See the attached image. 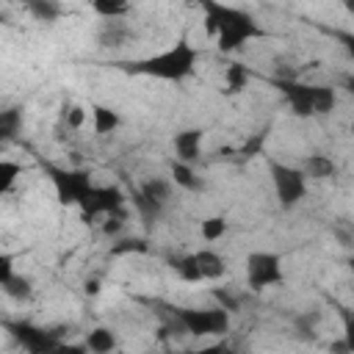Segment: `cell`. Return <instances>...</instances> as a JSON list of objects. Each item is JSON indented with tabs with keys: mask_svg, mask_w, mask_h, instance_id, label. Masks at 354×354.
<instances>
[{
	"mask_svg": "<svg viewBox=\"0 0 354 354\" xmlns=\"http://www.w3.org/2000/svg\"><path fill=\"white\" fill-rule=\"evenodd\" d=\"M199 6L205 8V28L216 39L221 53H235L246 41L263 36L257 19L243 8L224 6L218 0H199Z\"/></svg>",
	"mask_w": 354,
	"mask_h": 354,
	"instance_id": "6da1fadb",
	"label": "cell"
},
{
	"mask_svg": "<svg viewBox=\"0 0 354 354\" xmlns=\"http://www.w3.org/2000/svg\"><path fill=\"white\" fill-rule=\"evenodd\" d=\"M196 47L188 41V39H177L171 47L160 50V53H152L147 58H136V61H122L116 64L119 69L130 72V75H144V77H155V80H185L194 75L196 69Z\"/></svg>",
	"mask_w": 354,
	"mask_h": 354,
	"instance_id": "7a4b0ae2",
	"label": "cell"
},
{
	"mask_svg": "<svg viewBox=\"0 0 354 354\" xmlns=\"http://www.w3.org/2000/svg\"><path fill=\"white\" fill-rule=\"evenodd\" d=\"M277 86H279L282 97L288 100L290 111L301 119L315 116V113H329L337 102L335 88H326V86H307L299 80H277Z\"/></svg>",
	"mask_w": 354,
	"mask_h": 354,
	"instance_id": "3957f363",
	"label": "cell"
},
{
	"mask_svg": "<svg viewBox=\"0 0 354 354\" xmlns=\"http://www.w3.org/2000/svg\"><path fill=\"white\" fill-rule=\"evenodd\" d=\"M174 321L180 324L183 332L194 337H207V335H224L230 329V310L227 307H177Z\"/></svg>",
	"mask_w": 354,
	"mask_h": 354,
	"instance_id": "277c9868",
	"label": "cell"
},
{
	"mask_svg": "<svg viewBox=\"0 0 354 354\" xmlns=\"http://www.w3.org/2000/svg\"><path fill=\"white\" fill-rule=\"evenodd\" d=\"M44 174L50 177L55 196L61 205H80L86 199V194L91 191V174L86 169H64V166H44Z\"/></svg>",
	"mask_w": 354,
	"mask_h": 354,
	"instance_id": "5b68a950",
	"label": "cell"
},
{
	"mask_svg": "<svg viewBox=\"0 0 354 354\" xmlns=\"http://www.w3.org/2000/svg\"><path fill=\"white\" fill-rule=\"evenodd\" d=\"M268 171H271V183H274V191H277V199L282 207H293L304 199L307 194V177L301 169L296 166H285L279 160H271L268 163Z\"/></svg>",
	"mask_w": 354,
	"mask_h": 354,
	"instance_id": "8992f818",
	"label": "cell"
},
{
	"mask_svg": "<svg viewBox=\"0 0 354 354\" xmlns=\"http://www.w3.org/2000/svg\"><path fill=\"white\" fill-rule=\"evenodd\" d=\"M124 194L119 185H91V191L86 194V199L77 205L80 207V218L83 221H94L97 216H108V213H119L124 210Z\"/></svg>",
	"mask_w": 354,
	"mask_h": 354,
	"instance_id": "52a82bcc",
	"label": "cell"
},
{
	"mask_svg": "<svg viewBox=\"0 0 354 354\" xmlns=\"http://www.w3.org/2000/svg\"><path fill=\"white\" fill-rule=\"evenodd\" d=\"M246 282L252 290H266L282 282V257L274 252H252L246 257Z\"/></svg>",
	"mask_w": 354,
	"mask_h": 354,
	"instance_id": "ba28073f",
	"label": "cell"
},
{
	"mask_svg": "<svg viewBox=\"0 0 354 354\" xmlns=\"http://www.w3.org/2000/svg\"><path fill=\"white\" fill-rule=\"evenodd\" d=\"M6 329H8L11 337H14L25 351H30V354H44V351H58V348H61V340H58L53 332L41 329V326H33V324H28V321H8Z\"/></svg>",
	"mask_w": 354,
	"mask_h": 354,
	"instance_id": "9c48e42d",
	"label": "cell"
},
{
	"mask_svg": "<svg viewBox=\"0 0 354 354\" xmlns=\"http://www.w3.org/2000/svg\"><path fill=\"white\" fill-rule=\"evenodd\" d=\"M130 39H133V28L122 19H102L97 28V44L102 50H119L130 44Z\"/></svg>",
	"mask_w": 354,
	"mask_h": 354,
	"instance_id": "30bf717a",
	"label": "cell"
},
{
	"mask_svg": "<svg viewBox=\"0 0 354 354\" xmlns=\"http://www.w3.org/2000/svg\"><path fill=\"white\" fill-rule=\"evenodd\" d=\"M202 138H205V130L202 127H188V130H180L174 136V152H177V160L183 163H196L199 155H202Z\"/></svg>",
	"mask_w": 354,
	"mask_h": 354,
	"instance_id": "8fae6325",
	"label": "cell"
},
{
	"mask_svg": "<svg viewBox=\"0 0 354 354\" xmlns=\"http://www.w3.org/2000/svg\"><path fill=\"white\" fill-rule=\"evenodd\" d=\"M194 260H196V266H199L202 279H218V277L227 274V257L218 254V252H213V249H199V252H194Z\"/></svg>",
	"mask_w": 354,
	"mask_h": 354,
	"instance_id": "7c38bea8",
	"label": "cell"
},
{
	"mask_svg": "<svg viewBox=\"0 0 354 354\" xmlns=\"http://www.w3.org/2000/svg\"><path fill=\"white\" fill-rule=\"evenodd\" d=\"M301 171H304V177H313V180H329L337 174V163L326 155H307Z\"/></svg>",
	"mask_w": 354,
	"mask_h": 354,
	"instance_id": "4fadbf2b",
	"label": "cell"
},
{
	"mask_svg": "<svg viewBox=\"0 0 354 354\" xmlns=\"http://www.w3.org/2000/svg\"><path fill=\"white\" fill-rule=\"evenodd\" d=\"M22 130V108L19 105H11V108H3L0 111V144H8L19 136Z\"/></svg>",
	"mask_w": 354,
	"mask_h": 354,
	"instance_id": "5bb4252c",
	"label": "cell"
},
{
	"mask_svg": "<svg viewBox=\"0 0 354 354\" xmlns=\"http://www.w3.org/2000/svg\"><path fill=\"white\" fill-rule=\"evenodd\" d=\"M91 122H94V133L97 136H108L122 124L119 113L113 108H108V105H91Z\"/></svg>",
	"mask_w": 354,
	"mask_h": 354,
	"instance_id": "9a60e30c",
	"label": "cell"
},
{
	"mask_svg": "<svg viewBox=\"0 0 354 354\" xmlns=\"http://www.w3.org/2000/svg\"><path fill=\"white\" fill-rule=\"evenodd\" d=\"M116 346H119V340H116L113 329H108V326H97V329H91L86 335V348L94 351V354H108Z\"/></svg>",
	"mask_w": 354,
	"mask_h": 354,
	"instance_id": "2e32d148",
	"label": "cell"
},
{
	"mask_svg": "<svg viewBox=\"0 0 354 354\" xmlns=\"http://www.w3.org/2000/svg\"><path fill=\"white\" fill-rule=\"evenodd\" d=\"M171 180H166V177H149L138 191L147 196V199H152V202H158V205H166L169 202V196H171Z\"/></svg>",
	"mask_w": 354,
	"mask_h": 354,
	"instance_id": "e0dca14e",
	"label": "cell"
},
{
	"mask_svg": "<svg viewBox=\"0 0 354 354\" xmlns=\"http://www.w3.org/2000/svg\"><path fill=\"white\" fill-rule=\"evenodd\" d=\"M91 8L102 19H124L130 11V0H91Z\"/></svg>",
	"mask_w": 354,
	"mask_h": 354,
	"instance_id": "ac0fdd59",
	"label": "cell"
},
{
	"mask_svg": "<svg viewBox=\"0 0 354 354\" xmlns=\"http://www.w3.org/2000/svg\"><path fill=\"white\" fill-rule=\"evenodd\" d=\"M227 227H230V221H227L224 216H207V218L199 221V235H202L207 243H213V241H218V238L227 235Z\"/></svg>",
	"mask_w": 354,
	"mask_h": 354,
	"instance_id": "d6986e66",
	"label": "cell"
},
{
	"mask_svg": "<svg viewBox=\"0 0 354 354\" xmlns=\"http://www.w3.org/2000/svg\"><path fill=\"white\" fill-rule=\"evenodd\" d=\"M171 183H177L180 188H188V191H196L199 188V177L194 174V166L191 163H183V160H174L171 163Z\"/></svg>",
	"mask_w": 354,
	"mask_h": 354,
	"instance_id": "ffe728a7",
	"label": "cell"
},
{
	"mask_svg": "<svg viewBox=\"0 0 354 354\" xmlns=\"http://www.w3.org/2000/svg\"><path fill=\"white\" fill-rule=\"evenodd\" d=\"M3 290H6V296H11V299H17V301H25V299H30V293H33V285H30V279L28 277H19V274H11L3 285H0Z\"/></svg>",
	"mask_w": 354,
	"mask_h": 354,
	"instance_id": "44dd1931",
	"label": "cell"
},
{
	"mask_svg": "<svg viewBox=\"0 0 354 354\" xmlns=\"http://www.w3.org/2000/svg\"><path fill=\"white\" fill-rule=\"evenodd\" d=\"M25 6H28V11H30L36 19H41V22H53V19H58V14H61V8H58L55 0H25Z\"/></svg>",
	"mask_w": 354,
	"mask_h": 354,
	"instance_id": "7402d4cb",
	"label": "cell"
},
{
	"mask_svg": "<svg viewBox=\"0 0 354 354\" xmlns=\"http://www.w3.org/2000/svg\"><path fill=\"white\" fill-rule=\"evenodd\" d=\"M224 80H227V91L235 94V91H243L246 83H249V69L243 64H230L227 72H224Z\"/></svg>",
	"mask_w": 354,
	"mask_h": 354,
	"instance_id": "603a6c76",
	"label": "cell"
},
{
	"mask_svg": "<svg viewBox=\"0 0 354 354\" xmlns=\"http://www.w3.org/2000/svg\"><path fill=\"white\" fill-rule=\"evenodd\" d=\"M174 271H177V277L185 279V282H202V274H199V266H196L194 254L177 257V260H174Z\"/></svg>",
	"mask_w": 354,
	"mask_h": 354,
	"instance_id": "cb8c5ba5",
	"label": "cell"
},
{
	"mask_svg": "<svg viewBox=\"0 0 354 354\" xmlns=\"http://www.w3.org/2000/svg\"><path fill=\"white\" fill-rule=\"evenodd\" d=\"M149 246L144 238H119L113 246H111V254H144Z\"/></svg>",
	"mask_w": 354,
	"mask_h": 354,
	"instance_id": "d4e9b609",
	"label": "cell"
},
{
	"mask_svg": "<svg viewBox=\"0 0 354 354\" xmlns=\"http://www.w3.org/2000/svg\"><path fill=\"white\" fill-rule=\"evenodd\" d=\"M22 174V166L14 160H0V196L6 191H11V185L17 183V177Z\"/></svg>",
	"mask_w": 354,
	"mask_h": 354,
	"instance_id": "484cf974",
	"label": "cell"
},
{
	"mask_svg": "<svg viewBox=\"0 0 354 354\" xmlns=\"http://www.w3.org/2000/svg\"><path fill=\"white\" fill-rule=\"evenodd\" d=\"M133 202H136L138 213H141V216H147V218H155V216L160 213V207H163V205H158V202L147 199V196H144L141 191H136V194H133Z\"/></svg>",
	"mask_w": 354,
	"mask_h": 354,
	"instance_id": "4316f807",
	"label": "cell"
},
{
	"mask_svg": "<svg viewBox=\"0 0 354 354\" xmlns=\"http://www.w3.org/2000/svg\"><path fill=\"white\" fill-rule=\"evenodd\" d=\"M105 221H102V232L105 235H119L122 230H124V210H119V213H108V216H102Z\"/></svg>",
	"mask_w": 354,
	"mask_h": 354,
	"instance_id": "83f0119b",
	"label": "cell"
},
{
	"mask_svg": "<svg viewBox=\"0 0 354 354\" xmlns=\"http://www.w3.org/2000/svg\"><path fill=\"white\" fill-rule=\"evenodd\" d=\"M64 122H66V127H72V130L83 127V122H86V108H83V105H69V108L64 111Z\"/></svg>",
	"mask_w": 354,
	"mask_h": 354,
	"instance_id": "f1b7e54d",
	"label": "cell"
},
{
	"mask_svg": "<svg viewBox=\"0 0 354 354\" xmlns=\"http://www.w3.org/2000/svg\"><path fill=\"white\" fill-rule=\"evenodd\" d=\"M266 136H268V133H266V130H260V133H257V136H252V138H249V141H246V144H243L238 152H241V155H246V158H252V155H260V147H263Z\"/></svg>",
	"mask_w": 354,
	"mask_h": 354,
	"instance_id": "f546056e",
	"label": "cell"
},
{
	"mask_svg": "<svg viewBox=\"0 0 354 354\" xmlns=\"http://www.w3.org/2000/svg\"><path fill=\"white\" fill-rule=\"evenodd\" d=\"M14 274V254H0V285Z\"/></svg>",
	"mask_w": 354,
	"mask_h": 354,
	"instance_id": "4dcf8cb0",
	"label": "cell"
},
{
	"mask_svg": "<svg viewBox=\"0 0 354 354\" xmlns=\"http://www.w3.org/2000/svg\"><path fill=\"white\" fill-rule=\"evenodd\" d=\"M86 293H88V296H97V293H100V282H97V279L86 282Z\"/></svg>",
	"mask_w": 354,
	"mask_h": 354,
	"instance_id": "1f68e13d",
	"label": "cell"
},
{
	"mask_svg": "<svg viewBox=\"0 0 354 354\" xmlns=\"http://www.w3.org/2000/svg\"><path fill=\"white\" fill-rule=\"evenodd\" d=\"M0 22H8V19H6V17H3V14H0Z\"/></svg>",
	"mask_w": 354,
	"mask_h": 354,
	"instance_id": "d6a6232c",
	"label": "cell"
}]
</instances>
